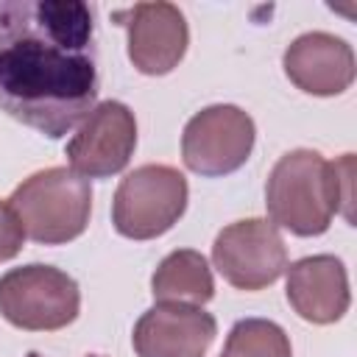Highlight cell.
Masks as SVG:
<instances>
[{
	"label": "cell",
	"mask_w": 357,
	"mask_h": 357,
	"mask_svg": "<svg viewBox=\"0 0 357 357\" xmlns=\"http://www.w3.org/2000/svg\"><path fill=\"white\" fill-rule=\"evenodd\" d=\"M95 100L92 8L81 0H0V109L61 139Z\"/></svg>",
	"instance_id": "cell-1"
},
{
	"label": "cell",
	"mask_w": 357,
	"mask_h": 357,
	"mask_svg": "<svg viewBox=\"0 0 357 357\" xmlns=\"http://www.w3.org/2000/svg\"><path fill=\"white\" fill-rule=\"evenodd\" d=\"M351 178L354 153L326 162L310 148L287 151L273 165L265 184L271 223L298 237L324 234L337 212H343V218L351 223Z\"/></svg>",
	"instance_id": "cell-2"
},
{
	"label": "cell",
	"mask_w": 357,
	"mask_h": 357,
	"mask_svg": "<svg viewBox=\"0 0 357 357\" xmlns=\"http://www.w3.org/2000/svg\"><path fill=\"white\" fill-rule=\"evenodd\" d=\"M25 237L39 245H64L81 237L92 215L89 178L70 167H47L28 176L8 198Z\"/></svg>",
	"instance_id": "cell-3"
},
{
	"label": "cell",
	"mask_w": 357,
	"mask_h": 357,
	"mask_svg": "<svg viewBox=\"0 0 357 357\" xmlns=\"http://www.w3.org/2000/svg\"><path fill=\"white\" fill-rule=\"evenodd\" d=\"M81 290L53 265H22L0 276V315L25 332H56L78 318Z\"/></svg>",
	"instance_id": "cell-4"
},
{
	"label": "cell",
	"mask_w": 357,
	"mask_h": 357,
	"mask_svg": "<svg viewBox=\"0 0 357 357\" xmlns=\"http://www.w3.org/2000/svg\"><path fill=\"white\" fill-rule=\"evenodd\" d=\"M187 178L170 165L134 167L114 192L112 223L128 240H153L178 223L187 209Z\"/></svg>",
	"instance_id": "cell-5"
},
{
	"label": "cell",
	"mask_w": 357,
	"mask_h": 357,
	"mask_svg": "<svg viewBox=\"0 0 357 357\" xmlns=\"http://www.w3.org/2000/svg\"><path fill=\"white\" fill-rule=\"evenodd\" d=\"M254 139L257 128L248 112L231 103H215L187 120L181 134V159L198 176H229L248 162Z\"/></svg>",
	"instance_id": "cell-6"
},
{
	"label": "cell",
	"mask_w": 357,
	"mask_h": 357,
	"mask_svg": "<svg viewBox=\"0 0 357 357\" xmlns=\"http://www.w3.org/2000/svg\"><path fill=\"white\" fill-rule=\"evenodd\" d=\"M218 273L237 290H262L287 271V245L265 218H245L218 231L212 243Z\"/></svg>",
	"instance_id": "cell-7"
},
{
	"label": "cell",
	"mask_w": 357,
	"mask_h": 357,
	"mask_svg": "<svg viewBox=\"0 0 357 357\" xmlns=\"http://www.w3.org/2000/svg\"><path fill=\"white\" fill-rule=\"evenodd\" d=\"M137 148L134 112L120 100L98 103L67 142L70 170L84 178H109L120 173Z\"/></svg>",
	"instance_id": "cell-8"
},
{
	"label": "cell",
	"mask_w": 357,
	"mask_h": 357,
	"mask_svg": "<svg viewBox=\"0 0 357 357\" xmlns=\"http://www.w3.org/2000/svg\"><path fill=\"white\" fill-rule=\"evenodd\" d=\"M128 31V59L142 75H165L187 53L190 28L173 3H137L112 14Z\"/></svg>",
	"instance_id": "cell-9"
},
{
	"label": "cell",
	"mask_w": 357,
	"mask_h": 357,
	"mask_svg": "<svg viewBox=\"0 0 357 357\" xmlns=\"http://www.w3.org/2000/svg\"><path fill=\"white\" fill-rule=\"evenodd\" d=\"M218 335V321L204 307L156 301L134 324L137 357H204Z\"/></svg>",
	"instance_id": "cell-10"
},
{
	"label": "cell",
	"mask_w": 357,
	"mask_h": 357,
	"mask_svg": "<svg viewBox=\"0 0 357 357\" xmlns=\"http://www.w3.org/2000/svg\"><path fill=\"white\" fill-rule=\"evenodd\" d=\"M284 75L307 95L332 98L343 95L354 84V50L346 39L310 31L296 36L282 56Z\"/></svg>",
	"instance_id": "cell-11"
},
{
	"label": "cell",
	"mask_w": 357,
	"mask_h": 357,
	"mask_svg": "<svg viewBox=\"0 0 357 357\" xmlns=\"http://www.w3.org/2000/svg\"><path fill=\"white\" fill-rule=\"evenodd\" d=\"M287 301L298 318L310 324H335L351 304L349 276L337 257L315 254L287 265Z\"/></svg>",
	"instance_id": "cell-12"
},
{
	"label": "cell",
	"mask_w": 357,
	"mask_h": 357,
	"mask_svg": "<svg viewBox=\"0 0 357 357\" xmlns=\"http://www.w3.org/2000/svg\"><path fill=\"white\" fill-rule=\"evenodd\" d=\"M151 293L156 301H176L201 307L215 296L209 262L201 251L178 248L170 251L151 276Z\"/></svg>",
	"instance_id": "cell-13"
},
{
	"label": "cell",
	"mask_w": 357,
	"mask_h": 357,
	"mask_svg": "<svg viewBox=\"0 0 357 357\" xmlns=\"http://www.w3.org/2000/svg\"><path fill=\"white\" fill-rule=\"evenodd\" d=\"M220 357H293L287 332L268 318H243L229 329Z\"/></svg>",
	"instance_id": "cell-14"
},
{
	"label": "cell",
	"mask_w": 357,
	"mask_h": 357,
	"mask_svg": "<svg viewBox=\"0 0 357 357\" xmlns=\"http://www.w3.org/2000/svg\"><path fill=\"white\" fill-rule=\"evenodd\" d=\"M22 243H25V229L17 212L11 209V204L0 201V262L14 259L22 251Z\"/></svg>",
	"instance_id": "cell-15"
},
{
	"label": "cell",
	"mask_w": 357,
	"mask_h": 357,
	"mask_svg": "<svg viewBox=\"0 0 357 357\" xmlns=\"http://www.w3.org/2000/svg\"><path fill=\"white\" fill-rule=\"evenodd\" d=\"M25 357H42V354H36V351H31V354H25Z\"/></svg>",
	"instance_id": "cell-16"
},
{
	"label": "cell",
	"mask_w": 357,
	"mask_h": 357,
	"mask_svg": "<svg viewBox=\"0 0 357 357\" xmlns=\"http://www.w3.org/2000/svg\"><path fill=\"white\" fill-rule=\"evenodd\" d=\"M89 357H100V354H89Z\"/></svg>",
	"instance_id": "cell-17"
}]
</instances>
